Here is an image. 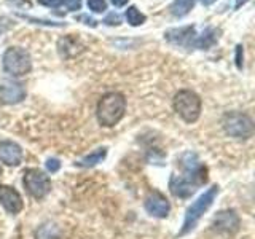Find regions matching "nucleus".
Listing matches in <instances>:
<instances>
[{"label":"nucleus","instance_id":"f257e3e1","mask_svg":"<svg viewBox=\"0 0 255 239\" xmlns=\"http://www.w3.org/2000/svg\"><path fill=\"white\" fill-rule=\"evenodd\" d=\"M182 174H172L169 180V191L175 198H190L195 191L207 182V169L199 163L198 155L185 151L179 158Z\"/></svg>","mask_w":255,"mask_h":239},{"label":"nucleus","instance_id":"f03ea898","mask_svg":"<svg viewBox=\"0 0 255 239\" xmlns=\"http://www.w3.org/2000/svg\"><path fill=\"white\" fill-rule=\"evenodd\" d=\"M125 112H126L125 96L120 93H107L106 96H102L98 104L96 117H98V121L101 126L112 127L125 117Z\"/></svg>","mask_w":255,"mask_h":239},{"label":"nucleus","instance_id":"7ed1b4c3","mask_svg":"<svg viewBox=\"0 0 255 239\" xmlns=\"http://www.w3.org/2000/svg\"><path fill=\"white\" fill-rule=\"evenodd\" d=\"M217 195H219V187L214 185L207 191H204V193L188 207L187 214H185V220H183V225H182V230L179 231V236H185L187 233H190V231L196 227V223L199 222V219L203 217V214L212 206L214 199Z\"/></svg>","mask_w":255,"mask_h":239},{"label":"nucleus","instance_id":"20e7f679","mask_svg":"<svg viewBox=\"0 0 255 239\" xmlns=\"http://www.w3.org/2000/svg\"><path fill=\"white\" fill-rule=\"evenodd\" d=\"M174 110L185 123H195L201 115V99L195 91L182 90L174 96Z\"/></svg>","mask_w":255,"mask_h":239},{"label":"nucleus","instance_id":"39448f33","mask_svg":"<svg viewBox=\"0 0 255 239\" xmlns=\"http://www.w3.org/2000/svg\"><path fill=\"white\" fill-rule=\"evenodd\" d=\"M222 126L228 135L239 140L251 139L254 135V121L249 115L241 112H230L222 120Z\"/></svg>","mask_w":255,"mask_h":239},{"label":"nucleus","instance_id":"423d86ee","mask_svg":"<svg viewBox=\"0 0 255 239\" xmlns=\"http://www.w3.org/2000/svg\"><path fill=\"white\" fill-rule=\"evenodd\" d=\"M2 64H3V70L13 77H22L29 74L32 69V61L29 53L19 46L8 48L2 58Z\"/></svg>","mask_w":255,"mask_h":239},{"label":"nucleus","instance_id":"0eeeda50","mask_svg":"<svg viewBox=\"0 0 255 239\" xmlns=\"http://www.w3.org/2000/svg\"><path fill=\"white\" fill-rule=\"evenodd\" d=\"M22 175H24L22 177L24 188H26V191L32 198L43 199L51 191V180L43 171L30 167V169L24 171Z\"/></svg>","mask_w":255,"mask_h":239},{"label":"nucleus","instance_id":"6e6552de","mask_svg":"<svg viewBox=\"0 0 255 239\" xmlns=\"http://www.w3.org/2000/svg\"><path fill=\"white\" fill-rule=\"evenodd\" d=\"M241 225V220H239V215L233 209H225L217 212V215L212 220V227L214 230L220 231V233H230L233 235L239 230Z\"/></svg>","mask_w":255,"mask_h":239},{"label":"nucleus","instance_id":"1a4fd4ad","mask_svg":"<svg viewBox=\"0 0 255 239\" xmlns=\"http://www.w3.org/2000/svg\"><path fill=\"white\" fill-rule=\"evenodd\" d=\"M145 211L156 219H166L169 215L171 204L167 198L159 191H150L145 198Z\"/></svg>","mask_w":255,"mask_h":239},{"label":"nucleus","instance_id":"9d476101","mask_svg":"<svg viewBox=\"0 0 255 239\" xmlns=\"http://www.w3.org/2000/svg\"><path fill=\"white\" fill-rule=\"evenodd\" d=\"M0 204L11 215L19 214L24 207L21 195L10 185H0Z\"/></svg>","mask_w":255,"mask_h":239},{"label":"nucleus","instance_id":"9b49d317","mask_svg":"<svg viewBox=\"0 0 255 239\" xmlns=\"http://www.w3.org/2000/svg\"><path fill=\"white\" fill-rule=\"evenodd\" d=\"M26 98V88L13 80L0 83V101L3 104H18Z\"/></svg>","mask_w":255,"mask_h":239},{"label":"nucleus","instance_id":"f8f14e48","mask_svg":"<svg viewBox=\"0 0 255 239\" xmlns=\"http://www.w3.org/2000/svg\"><path fill=\"white\" fill-rule=\"evenodd\" d=\"M0 161L8 166H19L22 161V150L11 140L0 142Z\"/></svg>","mask_w":255,"mask_h":239},{"label":"nucleus","instance_id":"ddd939ff","mask_svg":"<svg viewBox=\"0 0 255 239\" xmlns=\"http://www.w3.org/2000/svg\"><path fill=\"white\" fill-rule=\"evenodd\" d=\"M166 38L169 40L171 43L175 45H195V29L188 26V27H180V29H171L166 32Z\"/></svg>","mask_w":255,"mask_h":239},{"label":"nucleus","instance_id":"4468645a","mask_svg":"<svg viewBox=\"0 0 255 239\" xmlns=\"http://www.w3.org/2000/svg\"><path fill=\"white\" fill-rule=\"evenodd\" d=\"M58 48H59V53H61L62 58H72V56H75L78 51L83 50V45L77 37L67 35V37L59 40Z\"/></svg>","mask_w":255,"mask_h":239},{"label":"nucleus","instance_id":"2eb2a0df","mask_svg":"<svg viewBox=\"0 0 255 239\" xmlns=\"http://www.w3.org/2000/svg\"><path fill=\"white\" fill-rule=\"evenodd\" d=\"M35 239H61V230L56 223L45 222L35 231Z\"/></svg>","mask_w":255,"mask_h":239},{"label":"nucleus","instance_id":"dca6fc26","mask_svg":"<svg viewBox=\"0 0 255 239\" xmlns=\"http://www.w3.org/2000/svg\"><path fill=\"white\" fill-rule=\"evenodd\" d=\"M106 156H107V148L106 147H101L98 150H94L93 153L83 156L82 159H78V161L75 163V166H80V167H93L96 164H99Z\"/></svg>","mask_w":255,"mask_h":239},{"label":"nucleus","instance_id":"f3484780","mask_svg":"<svg viewBox=\"0 0 255 239\" xmlns=\"http://www.w3.org/2000/svg\"><path fill=\"white\" fill-rule=\"evenodd\" d=\"M40 5L50 6V8H58V6H67V10L75 11L82 8V0H38Z\"/></svg>","mask_w":255,"mask_h":239},{"label":"nucleus","instance_id":"a211bd4d","mask_svg":"<svg viewBox=\"0 0 255 239\" xmlns=\"http://www.w3.org/2000/svg\"><path fill=\"white\" fill-rule=\"evenodd\" d=\"M195 5V0H174L172 5H171V13L174 16H185L187 13H190V10L193 8Z\"/></svg>","mask_w":255,"mask_h":239},{"label":"nucleus","instance_id":"6ab92c4d","mask_svg":"<svg viewBox=\"0 0 255 239\" xmlns=\"http://www.w3.org/2000/svg\"><path fill=\"white\" fill-rule=\"evenodd\" d=\"M145 19H147V18H145V14L140 13L135 6H129V8L126 10V21L129 22L131 26H134V27H135V26H140V24H143V22H145Z\"/></svg>","mask_w":255,"mask_h":239},{"label":"nucleus","instance_id":"aec40b11","mask_svg":"<svg viewBox=\"0 0 255 239\" xmlns=\"http://www.w3.org/2000/svg\"><path fill=\"white\" fill-rule=\"evenodd\" d=\"M88 6H90V10L94 13H104L107 10L106 0H88Z\"/></svg>","mask_w":255,"mask_h":239},{"label":"nucleus","instance_id":"412c9836","mask_svg":"<svg viewBox=\"0 0 255 239\" xmlns=\"http://www.w3.org/2000/svg\"><path fill=\"white\" fill-rule=\"evenodd\" d=\"M59 167H61V163H59L58 158H50L46 161V169L50 171V172H58Z\"/></svg>","mask_w":255,"mask_h":239},{"label":"nucleus","instance_id":"4be33fe9","mask_svg":"<svg viewBox=\"0 0 255 239\" xmlns=\"http://www.w3.org/2000/svg\"><path fill=\"white\" fill-rule=\"evenodd\" d=\"M243 64H244V50L241 45L236 46V66L238 69H243Z\"/></svg>","mask_w":255,"mask_h":239},{"label":"nucleus","instance_id":"5701e85b","mask_svg":"<svg viewBox=\"0 0 255 239\" xmlns=\"http://www.w3.org/2000/svg\"><path fill=\"white\" fill-rule=\"evenodd\" d=\"M104 22L109 24V26H118V24L122 22V19H120V16L114 11V13H110L106 19H104Z\"/></svg>","mask_w":255,"mask_h":239},{"label":"nucleus","instance_id":"b1692460","mask_svg":"<svg viewBox=\"0 0 255 239\" xmlns=\"http://www.w3.org/2000/svg\"><path fill=\"white\" fill-rule=\"evenodd\" d=\"M112 3H114L115 6H125L128 3V0H110Z\"/></svg>","mask_w":255,"mask_h":239},{"label":"nucleus","instance_id":"393cba45","mask_svg":"<svg viewBox=\"0 0 255 239\" xmlns=\"http://www.w3.org/2000/svg\"><path fill=\"white\" fill-rule=\"evenodd\" d=\"M214 2H215V0H201L203 5H212Z\"/></svg>","mask_w":255,"mask_h":239},{"label":"nucleus","instance_id":"a878e982","mask_svg":"<svg viewBox=\"0 0 255 239\" xmlns=\"http://www.w3.org/2000/svg\"><path fill=\"white\" fill-rule=\"evenodd\" d=\"M247 2V0H236V8H239L241 5H244Z\"/></svg>","mask_w":255,"mask_h":239},{"label":"nucleus","instance_id":"bb28decb","mask_svg":"<svg viewBox=\"0 0 255 239\" xmlns=\"http://www.w3.org/2000/svg\"><path fill=\"white\" fill-rule=\"evenodd\" d=\"M0 174H2V164H0Z\"/></svg>","mask_w":255,"mask_h":239}]
</instances>
